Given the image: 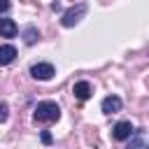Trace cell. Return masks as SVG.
Returning a JSON list of instances; mask_svg holds the SVG:
<instances>
[{"label":"cell","mask_w":149,"mask_h":149,"mask_svg":"<svg viewBox=\"0 0 149 149\" xmlns=\"http://www.w3.org/2000/svg\"><path fill=\"white\" fill-rule=\"evenodd\" d=\"M37 37H40V33H37V28H33V26H28V28L23 30V42H26V44H35V42H37Z\"/></svg>","instance_id":"cell-9"},{"label":"cell","mask_w":149,"mask_h":149,"mask_svg":"<svg viewBox=\"0 0 149 149\" xmlns=\"http://www.w3.org/2000/svg\"><path fill=\"white\" fill-rule=\"evenodd\" d=\"M130 147H147V140H144V137H135V140L128 137V149H130Z\"/></svg>","instance_id":"cell-10"},{"label":"cell","mask_w":149,"mask_h":149,"mask_svg":"<svg viewBox=\"0 0 149 149\" xmlns=\"http://www.w3.org/2000/svg\"><path fill=\"white\" fill-rule=\"evenodd\" d=\"M9 9V0H0V14Z\"/></svg>","instance_id":"cell-13"},{"label":"cell","mask_w":149,"mask_h":149,"mask_svg":"<svg viewBox=\"0 0 149 149\" xmlns=\"http://www.w3.org/2000/svg\"><path fill=\"white\" fill-rule=\"evenodd\" d=\"M61 119V107L51 100H44L35 107V121L40 123H51V121H58Z\"/></svg>","instance_id":"cell-1"},{"label":"cell","mask_w":149,"mask_h":149,"mask_svg":"<svg viewBox=\"0 0 149 149\" xmlns=\"http://www.w3.org/2000/svg\"><path fill=\"white\" fill-rule=\"evenodd\" d=\"M30 74H33L35 79H40V81H47V79H51V77L56 74V70H54L51 63H37V65L30 68Z\"/></svg>","instance_id":"cell-3"},{"label":"cell","mask_w":149,"mask_h":149,"mask_svg":"<svg viewBox=\"0 0 149 149\" xmlns=\"http://www.w3.org/2000/svg\"><path fill=\"white\" fill-rule=\"evenodd\" d=\"M7 116H9V109H7V105H5V102H0V123H2V121H7Z\"/></svg>","instance_id":"cell-11"},{"label":"cell","mask_w":149,"mask_h":149,"mask_svg":"<svg viewBox=\"0 0 149 149\" xmlns=\"http://www.w3.org/2000/svg\"><path fill=\"white\" fill-rule=\"evenodd\" d=\"M16 58V49L12 44H2L0 47V65H9Z\"/></svg>","instance_id":"cell-8"},{"label":"cell","mask_w":149,"mask_h":149,"mask_svg":"<svg viewBox=\"0 0 149 149\" xmlns=\"http://www.w3.org/2000/svg\"><path fill=\"white\" fill-rule=\"evenodd\" d=\"M72 93H74V98H79V100H88L91 98V84L88 81H77L74 86H72Z\"/></svg>","instance_id":"cell-6"},{"label":"cell","mask_w":149,"mask_h":149,"mask_svg":"<svg viewBox=\"0 0 149 149\" xmlns=\"http://www.w3.org/2000/svg\"><path fill=\"white\" fill-rule=\"evenodd\" d=\"M42 142H44V144H51V142H54V140H51V133L44 130V133H42Z\"/></svg>","instance_id":"cell-12"},{"label":"cell","mask_w":149,"mask_h":149,"mask_svg":"<svg viewBox=\"0 0 149 149\" xmlns=\"http://www.w3.org/2000/svg\"><path fill=\"white\" fill-rule=\"evenodd\" d=\"M16 33H19V28L12 19H0V35L2 37H14Z\"/></svg>","instance_id":"cell-7"},{"label":"cell","mask_w":149,"mask_h":149,"mask_svg":"<svg viewBox=\"0 0 149 149\" xmlns=\"http://www.w3.org/2000/svg\"><path fill=\"white\" fill-rule=\"evenodd\" d=\"M112 135H114V140L123 142V140H128L130 135H135V128H133V123H130V121H119V123L114 126Z\"/></svg>","instance_id":"cell-4"},{"label":"cell","mask_w":149,"mask_h":149,"mask_svg":"<svg viewBox=\"0 0 149 149\" xmlns=\"http://www.w3.org/2000/svg\"><path fill=\"white\" fill-rule=\"evenodd\" d=\"M86 2H79L77 7H70L65 14H63V19H61V23L65 26V28H70V26H74V23H79V19L86 14Z\"/></svg>","instance_id":"cell-2"},{"label":"cell","mask_w":149,"mask_h":149,"mask_svg":"<svg viewBox=\"0 0 149 149\" xmlns=\"http://www.w3.org/2000/svg\"><path fill=\"white\" fill-rule=\"evenodd\" d=\"M121 105H123V102H121L119 95H107V98L102 100L100 107H102L105 114H116V112H121Z\"/></svg>","instance_id":"cell-5"}]
</instances>
